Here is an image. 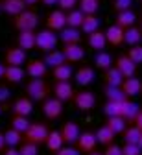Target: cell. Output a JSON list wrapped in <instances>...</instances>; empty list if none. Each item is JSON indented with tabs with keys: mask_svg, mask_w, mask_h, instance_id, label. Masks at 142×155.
Segmentation results:
<instances>
[{
	"mask_svg": "<svg viewBox=\"0 0 142 155\" xmlns=\"http://www.w3.org/2000/svg\"><path fill=\"white\" fill-rule=\"evenodd\" d=\"M55 155H79V151L76 150V146H67V144H65Z\"/></svg>",
	"mask_w": 142,
	"mask_h": 155,
	"instance_id": "681fc988",
	"label": "cell"
},
{
	"mask_svg": "<svg viewBox=\"0 0 142 155\" xmlns=\"http://www.w3.org/2000/svg\"><path fill=\"white\" fill-rule=\"evenodd\" d=\"M17 46L26 52L35 50V31H18L17 35Z\"/></svg>",
	"mask_w": 142,
	"mask_h": 155,
	"instance_id": "4316f807",
	"label": "cell"
},
{
	"mask_svg": "<svg viewBox=\"0 0 142 155\" xmlns=\"http://www.w3.org/2000/svg\"><path fill=\"white\" fill-rule=\"evenodd\" d=\"M39 2H41V0H24V4H26V8H28V9H33Z\"/></svg>",
	"mask_w": 142,
	"mask_h": 155,
	"instance_id": "11a10c76",
	"label": "cell"
},
{
	"mask_svg": "<svg viewBox=\"0 0 142 155\" xmlns=\"http://www.w3.org/2000/svg\"><path fill=\"white\" fill-rule=\"evenodd\" d=\"M24 70H26V76L30 78H46L48 74V67L45 59H28Z\"/></svg>",
	"mask_w": 142,
	"mask_h": 155,
	"instance_id": "9a60e30c",
	"label": "cell"
},
{
	"mask_svg": "<svg viewBox=\"0 0 142 155\" xmlns=\"http://www.w3.org/2000/svg\"><path fill=\"white\" fill-rule=\"evenodd\" d=\"M65 104L61 102V100H57L55 96H50V98H46L45 102H43V114H45V118L46 120H57V118H61V114H63V111H65V107H63Z\"/></svg>",
	"mask_w": 142,
	"mask_h": 155,
	"instance_id": "52a82bcc",
	"label": "cell"
},
{
	"mask_svg": "<svg viewBox=\"0 0 142 155\" xmlns=\"http://www.w3.org/2000/svg\"><path fill=\"white\" fill-rule=\"evenodd\" d=\"M127 57L135 63V65H142V45H137V46H131L127 52Z\"/></svg>",
	"mask_w": 142,
	"mask_h": 155,
	"instance_id": "b9f144b4",
	"label": "cell"
},
{
	"mask_svg": "<svg viewBox=\"0 0 142 155\" xmlns=\"http://www.w3.org/2000/svg\"><path fill=\"white\" fill-rule=\"evenodd\" d=\"M6 148H8V146H6V139H4V131H0V155L4 153Z\"/></svg>",
	"mask_w": 142,
	"mask_h": 155,
	"instance_id": "f5cc1de1",
	"label": "cell"
},
{
	"mask_svg": "<svg viewBox=\"0 0 142 155\" xmlns=\"http://www.w3.org/2000/svg\"><path fill=\"white\" fill-rule=\"evenodd\" d=\"M24 94L31 102H37V104L41 102L43 104L46 98H50L52 87H50V83L45 80V78H30L28 83L24 85Z\"/></svg>",
	"mask_w": 142,
	"mask_h": 155,
	"instance_id": "6da1fadb",
	"label": "cell"
},
{
	"mask_svg": "<svg viewBox=\"0 0 142 155\" xmlns=\"http://www.w3.org/2000/svg\"><path fill=\"white\" fill-rule=\"evenodd\" d=\"M120 89L124 91L127 94V98H133V96L140 94V89H142V81L138 80V78H124V81H122Z\"/></svg>",
	"mask_w": 142,
	"mask_h": 155,
	"instance_id": "7402d4cb",
	"label": "cell"
},
{
	"mask_svg": "<svg viewBox=\"0 0 142 155\" xmlns=\"http://www.w3.org/2000/svg\"><path fill=\"white\" fill-rule=\"evenodd\" d=\"M140 94H142V89H140Z\"/></svg>",
	"mask_w": 142,
	"mask_h": 155,
	"instance_id": "be15d7a7",
	"label": "cell"
},
{
	"mask_svg": "<svg viewBox=\"0 0 142 155\" xmlns=\"http://www.w3.org/2000/svg\"><path fill=\"white\" fill-rule=\"evenodd\" d=\"M92 63H94V68H98V70H107L109 67H113L114 65V61H113V55L107 52V50H101V52H96L94 54V59H92Z\"/></svg>",
	"mask_w": 142,
	"mask_h": 155,
	"instance_id": "603a6c76",
	"label": "cell"
},
{
	"mask_svg": "<svg viewBox=\"0 0 142 155\" xmlns=\"http://www.w3.org/2000/svg\"><path fill=\"white\" fill-rule=\"evenodd\" d=\"M2 155H20V151H18V148H9V146H8Z\"/></svg>",
	"mask_w": 142,
	"mask_h": 155,
	"instance_id": "816d5d0a",
	"label": "cell"
},
{
	"mask_svg": "<svg viewBox=\"0 0 142 155\" xmlns=\"http://www.w3.org/2000/svg\"><path fill=\"white\" fill-rule=\"evenodd\" d=\"M0 4H2V13H6L8 17H17L28 9L24 0H0Z\"/></svg>",
	"mask_w": 142,
	"mask_h": 155,
	"instance_id": "ac0fdd59",
	"label": "cell"
},
{
	"mask_svg": "<svg viewBox=\"0 0 142 155\" xmlns=\"http://www.w3.org/2000/svg\"><path fill=\"white\" fill-rule=\"evenodd\" d=\"M48 135H50V129L45 122H31L30 127L22 133V142H31V144H45L46 139H48Z\"/></svg>",
	"mask_w": 142,
	"mask_h": 155,
	"instance_id": "7a4b0ae2",
	"label": "cell"
},
{
	"mask_svg": "<svg viewBox=\"0 0 142 155\" xmlns=\"http://www.w3.org/2000/svg\"><path fill=\"white\" fill-rule=\"evenodd\" d=\"M140 135H142V129H138L135 124H129L124 129V133H122V139H124L126 144H138Z\"/></svg>",
	"mask_w": 142,
	"mask_h": 155,
	"instance_id": "e575fe53",
	"label": "cell"
},
{
	"mask_svg": "<svg viewBox=\"0 0 142 155\" xmlns=\"http://www.w3.org/2000/svg\"><path fill=\"white\" fill-rule=\"evenodd\" d=\"M94 78H96V68L91 67V65H83L74 72V80L81 89H87L94 81Z\"/></svg>",
	"mask_w": 142,
	"mask_h": 155,
	"instance_id": "8fae6325",
	"label": "cell"
},
{
	"mask_svg": "<svg viewBox=\"0 0 142 155\" xmlns=\"http://www.w3.org/2000/svg\"><path fill=\"white\" fill-rule=\"evenodd\" d=\"M11 111L13 114H20V116H30L31 111H33V102L28 98V96H18V98L13 102L11 105Z\"/></svg>",
	"mask_w": 142,
	"mask_h": 155,
	"instance_id": "e0dca14e",
	"label": "cell"
},
{
	"mask_svg": "<svg viewBox=\"0 0 142 155\" xmlns=\"http://www.w3.org/2000/svg\"><path fill=\"white\" fill-rule=\"evenodd\" d=\"M45 146H46V150H48V151L57 153L61 148L65 146V140H63V137H61V131H57V129L50 131V135H48V139H46Z\"/></svg>",
	"mask_w": 142,
	"mask_h": 155,
	"instance_id": "83f0119b",
	"label": "cell"
},
{
	"mask_svg": "<svg viewBox=\"0 0 142 155\" xmlns=\"http://www.w3.org/2000/svg\"><path fill=\"white\" fill-rule=\"evenodd\" d=\"M20 155H39V146L31 144V142H22L18 146Z\"/></svg>",
	"mask_w": 142,
	"mask_h": 155,
	"instance_id": "7bdbcfd3",
	"label": "cell"
},
{
	"mask_svg": "<svg viewBox=\"0 0 142 155\" xmlns=\"http://www.w3.org/2000/svg\"><path fill=\"white\" fill-rule=\"evenodd\" d=\"M59 131H61V137H63V140H65L67 146H74L76 140H78V137L81 135V129H79L78 122H74V120L65 122L63 126H61Z\"/></svg>",
	"mask_w": 142,
	"mask_h": 155,
	"instance_id": "7c38bea8",
	"label": "cell"
},
{
	"mask_svg": "<svg viewBox=\"0 0 142 155\" xmlns=\"http://www.w3.org/2000/svg\"><path fill=\"white\" fill-rule=\"evenodd\" d=\"M104 155H124V153H122V146H116V144L113 142V144L105 146Z\"/></svg>",
	"mask_w": 142,
	"mask_h": 155,
	"instance_id": "c3c4849f",
	"label": "cell"
},
{
	"mask_svg": "<svg viewBox=\"0 0 142 155\" xmlns=\"http://www.w3.org/2000/svg\"><path fill=\"white\" fill-rule=\"evenodd\" d=\"M142 41V30L138 26H131L124 31V45L127 46H137Z\"/></svg>",
	"mask_w": 142,
	"mask_h": 155,
	"instance_id": "4dcf8cb0",
	"label": "cell"
},
{
	"mask_svg": "<svg viewBox=\"0 0 142 155\" xmlns=\"http://www.w3.org/2000/svg\"><path fill=\"white\" fill-rule=\"evenodd\" d=\"M26 70L22 67H6V74H4V81L9 85H17L24 80Z\"/></svg>",
	"mask_w": 142,
	"mask_h": 155,
	"instance_id": "484cf974",
	"label": "cell"
},
{
	"mask_svg": "<svg viewBox=\"0 0 142 155\" xmlns=\"http://www.w3.org/2000/svg\"><path fill=\"white\" fill-rule=\"evenodd\" d=\"M138 146H140V150H142V135H140V140H138Z\"/></svg>",
	"mask_w": 142,
	"mask_h": 155,
	"instance_id": "680465c9",
	"label": "cell"
},
{
	"mask_svg": "<svg viewBox=\"0 0 142 155\" xmlns=\"http://www.w3.org/2000/svg\"><path fill=\"white\" fill-rule=\"evenodd\" d=\"M52 78L54 81H70L74 78V70H72V65L68 63H63L55 68H52Z\"/></svg>",
	"mask_w": 142,
	"mask_h": 155,
	"instance_id": "d4e9b609",
	"label": "cell"
},
{
	"mask_svg": "<svg viewBox=\"0 0 142 155\" xmlns=\"http://www.w3.org/2000/svg\"><path fill=\"white\" fill-rule=\"evenodd\" d=\"M94 133H96V140H98V144H101V146H109V144H113L114 139H116V135H114L105 124L100 126Z\"/></svg>",
	"mask_w": 142,
	"mask_h": 155,
	"instance_id": "f546056e",
	"label": "cell"
},
{
	"mask_svg": "<svg viewBox=\"0 0 142 155\" xmlns=\"http://www.w3.org/2000/svg\"><path fill=\"white\" fill-rule=\"evenodd\" d=\"M39 17L35 9H24L20 15L13 17V28L17 31H37Z\"/></svg>",
	"mask_w": 142,
	"mask_h": 155,
	"instance_id": "3957f363",
	"label": "cell"
},
{
	"mask_svg": "<svg viewBox=\"0 0 142 155\" xmlns=\"http://www.w3.org/2000/svg\"><path fill=\"white\" fill-rule=\"evenodd\" d=\"M4 63L8 67H22L28 63V52L18 46H8L4 50Z\"/></svg>",
	"mask_w": 142,
	"mask_h": 155,
	"instance_id": "8992f818",
	"label": "cell"
},
{
	"mask_svg": "<svg viewBox=\"0 0 142 155\" xmlns=\"http://www.w3.org/2000/svg\"><path fill=\"white\" fill-rule=\"evenodd\" d=\"M101 80H104V83H105V85L120 87V85H122V81H124V76H122V72L113 65V67H109L107 70L101 72Z\"/></svg>",
	"mask_w": 142,
	"mask_h": 155,
	"instance_id": "ffe728a7",
	"label": "cell"
},
{
	"mask_svg": "<svg viewBox=\"0 0 142 155\" xmlns=\"http://www.w3.org/2000/svg\"><path fill=\"white\" fill-rule=\"evenodd\" d=\"M57 2L59 0H41V4L45 8H54V6H57Z\"/></svg>",
	"mask_w": 142,
	"mask_h": 155,
	"instance_id": "db71d44e",
	"label": "cell"
},
{
	"mask_svg": "<svg viewBox=\"0 0 142 155\" xmlns=\"http://www.w3.org/2000/svg\"><path fill=\"white\" fill-rule=\"evenodd\" d=\"M138 28H140V30H142V21H140V26H138Z\"/></svg>",
	"mask_w": 142,
	"mask_h": 155,
	"instance_id": "6125c7cd",
	"label": "cell"
},
{
	"mask_svg": "<svg viewBox=\"0 0 142 155\" xmlns=\"http://www.w3.org/2000/svg\"><path fill=\"white\" fill-rule=\"evenodd\" d=\"M104 96H105L107 102H126V100H129L127 94L120 87H113V85H105L104 87Z\"/></svg>",
	"mask_w": 142,
	"mask_h": 155,
	"instance_id": "f1b7e54d",
	"label": "cell"
},
{
	"mask_svg": "<svg viewBox=\"0 0 142 155\" xmlns=\"http://www.w3.org/2000/svg\"><path fill=\"white\" fill-rule=\"evenodd\" d=\"M30 120H28V116H20V114H13L11 118H9V127L20 131V133H24L28 127H30Z\"/></svg>",
	"mask_w": 142,
	"mask_h": 155,
	"instance_id": "f35d334b",
	"label": "cell"
},
{
	"mask_svg": "<svg viewBox=\"0 0 142 155\" xmlns=\"http://www.w3.org/2000/svg\"><path fill=\"white\" fill-rule=\"evenodd\" d=\"M133 124H135V126H137L138 129H142V109H140V111H138V114L135 116V120H133Z\"/></svg>",
	"mask_w": 142,
	"mask_h": 155,
	"instance_id": "f907efd6",
	"label": "cell"
},
{
	"mask_svg": "<svg viewBox=\"0 0 142 155\" xmlns=\"http://www.w3.org/2000/svg\"><path fill=\"white\" fill-rule=\"evenodd\" d=\"M45 63H46V67H50V68H55V67H59V65L67 63L63 50H57V48H55V50L45 54Z\"/></svg>",
	"mask_w": 142,
	"mask_h": 155,
	"instance_id": "1f68e13d",
	"label": "cell"
},
{
	"mask_svg": "<svg viewBox=\"0 0 142 155\" xmlns=\"http://www.w3.org/2000/svg\"><path fill=\"white\" fill-rule=\"evenodd\" d=\"M87 45L94 50V52H101L107 46V37H105V30H96L92 33L87 35Z\"/></svg>",
	"mask_w": 142,
	"mask_h": 155,
	"instance_id": "2e32d148",
	"label": "cell"
},
{
	"mask_svg": "<svg viewBox=\"0 0 142 155\" xmlns=\"http://www.w3.org/2000/svg\"><path fill=\"white\" fill-rule=\"evenodd\" d=\"M52 94L57 100H61L65 104V102H72L74 94H76V89L72 87L70 81H55L54 87H52Z\"/></svg>",
	"mask_w": 142,
	"mask_h": 155,
	"instance_id": "30bf717a",
	"label": "cell"
},
{
	"mask_svg": "<svg viewBox=\"0 0 142 155\" xmlns=\"http://www.w3.org/2000/svg\"><path fill=\"white\" fill-rule=\"evenodd\" d=\"M2 111H4V105H2V104H0V114H2Z\"/></svg>",
	"mask_w": 142,
	"mask_h": 155,
	"instance_id": "91938a15",
	"label": "cell"
},
{
	"mask_svg": "<svg viewBox=\"0 0 142 155\" xmlns=\"http://www.w3.org/2000/svg\"><path fill=\"white\" fill-rule=\"evenodd\" d=\"M83 18H85V13L79 11V9H72L67 13V26L68 28H81L83 24Z\"/></svg>",
	"mask_w": 142,
	"mask_h": 155,
	"instance_id": "74e56055",
	"label": "cell"
},
{
	"mask_svg": "<svg viewBox=\"0 0 142 155\" xmlns=\"http://www.w3.org/2000/svg\"><path fill=\"white\" fill-rule=\"evenodd\" d=\"M105 126L114 133V135H122L124 133V129L129 126L122 116H107V120H105Z\"/></svg>",
	"mask_w": 142,
	"mask_h": 155,
	"instance_id": "836d02e7",
	"label": "cell"
},
{
	"mask_svg": "<svg viewBox=\"0 0 142 155\" xmlns=\"http://www.w3.org/2000/svg\"><path fill=\"white\" fill-rule=\"evenodd\" d=\"M131 6H133V0H113V4H111V8H113L114 13L127 11V9H131Z\"/></svg>",
	"mask_w": 142,
	"mask_h": 155,
	"instance_id": "ee69618b",
	"label": "cell"
},
{
	"mask_svg": "<svg viewBox=\"0 0 142 155\" xmlns=\"http://www.w3.org/2000/svg\"><path fill=\"white\" fill-rule=\"evenodd\" d=\"M124 102H105L104 104V114L105 116H122Z\"/></svg>",
	"mask_w": 142,
	"mask_h": 155,
	"instance_id": "60d3db41",
	"label": "cell"
},
{
	"mask_svg": "<svg viewBox=\"0 0 142 155\" xmlns=\"http://www.w3.org/2000/svg\"><path fill=\"white\" fill-rule=\"evenodd\" d=\"M57 41H59V37L55 35V31H52L48 28L35 31V50L43 52V54H48V52L55 50Z\"/></svg>",
	"mask_w": 142,
	"mask_h": 155,
	"instance_id": "277c9868",
	"label": "cell"
},
{
	"mask_svg": "<svg viewBox=\"0 0 142 155\" xmlns=\"http://www.w3.org/2000/svg\"><path fill=\"white\" fill-rule=\"evenodd\" d=\"M11 98V92H9V87L6 83H0V104H6L8 100Z\"/></svg>",
	"mask_w": 142,
	"mask_h": 155,
	"instance_id": "7dc6e473",
	"label": "cell"
},
{
	"mask_svg": "<svg viewBox=\"0 0 142 155\" xmlns=\"http://www.w3.org/2000/svg\"><path fill=\"white\" fill-rule=\"evenodd\" d=\"M4 139H6V146H9V148H17V146L22 144V140H24L22 139V133L13 129V127H8L4 131Z\"/></svg>",
	"mask_w": 142,
	"mask_h": 155,
	"instance_id": "d590c367",
	"label": "cell"
},
{
	"mask_svg": "<svg viewBox=\"0 0 142 155\" xmlns=\"http://www.w3.org/2000/svg\"><path fill=\"white\" fill-rule=\"evenodd\" d=\"M72 102H74V105H76L78 111L91 113L96 107V94L92 91H89V89H81V91H76Z\"/></svg>",
	"mask_w": 142,
	"mask_h": 155,
	"instance_id": "5b68a950",
	"label": "cell"
},
{
	"mask_svg": "<svg viewBox=\"0 0 142 155\" xmlns=\"http://www.w3.org/2000/svg\"><path fill=\"white\" fill-rule=\"evenodd\" d=\"M79 30H81V33H85V35H89V33L100 30V18H98L96 15H85L83 24H81Z\"/></svg>",
	"mask_w": 142,
	"mask_h": 155,
	"instance_id": "8d00e7d4",
	"label": "cell"
},
{
	"mask_svg": "<svg viewBox=\"0 0 142 155\" xmlns=\"http://www.w3.org/2000/svg\"><path fill=\"white\" fill-rule=\"evenodd\" d=\"M124 28H120L116 24H111L107 30H105V37H107V45L111 46H120L124 45Z\"/></svg>",
	"mask_w": 142,
	"mask_h": 155,
	"instance_id": "44dd1931",
	"label": "cell"
},
{
	"mask_svg": "<svg viewBox=\"0 0 142 155\" xmlns=\"http://www.w3.org/2000/svg\"><path fill=\"white\" fill-rule=\"evenodd\" d=\"M135 22H137V15L131 9H127V11H118L114 15V24L120 26V28H124V30L135 26Z\"/></svg>",
	"mask_w": 142,
	"mask_h": 155,
	"instance_id": "cb8c5ba5",
	"label": "cell"
},
{
	"mask_svg": "<svg viewBox=\"0 0 142 155\" xmlns=\"http://www.w3.org/2000/svg\"><path fill=\"white\" fill-rule=\"evenodd\" d=\"M138 111H140L138 104H137V102H133V100L129 98V100H126V102H124V111H122V118H124L127 124H133V120H135V116L138 114Z\"/></svg>",
	"mask_w": 142,
	"mask_h": 155,
	"instance_id": "d6a6232c",
	"label": "cell"
},
{
	"mask_svg": "<svg viewBox=\"0 0 142 155\" xmlns=\"http://www.w3.org/2000/svg\"><path fill=\"white\" fill-rule=\"evenodd\" d=\"M45 22H46V28H48V30H52V31H61V30L67 28V13L61 11L59 8H57V9H52V11L46 13Z\"/></svg>",
	"mask_w": 142,
	"mask_h": 155,
	"instance_id": "ba28073f",
	"label": "cell"
},
{
	"mask_svg": "<svg viewBox=\"0 0 142 155\" xmlns=\"http://www.w3.org/2000/svg\"><path fill=\"white\" fill-rule=\"evenodd\" d=\"M59 41L65 45H79L81 43V30L79 28H65L59 31Z\"/></svg>",
	"mask_w": 142,
	"mask_h": 155,
	"instance_id": "d6986e66",
	"label": "cell"
},
{
	"mask_svg": "<svg viewBox=\"0 0 142 155\" xmlns=\"http://www.w3.org/2000/svg\"><path fill=\"white\" fill-rule=\"evenodd\" d=\"M76 150L79 151V153H91V151H94L96 150V146H98V140H96V133L94 131H81V135L78 137V140H76Z\"/></svg>",
	"mask_w": 142,
	"mask_h": 155,
	"instance_id": "9c48e42d",
	"label": "cell"
},
{
	"mask_svg": "<svg viewBox=\"0 0 142 155\" xmlns=\"http://www.w3.org/2000/svg\"><path fill=\"white\" fill-rule=\"evenodd\" d=\"M122 153H124V155H142V150H140L138 144H126L124 142V146H122Z\"/></svg>",
	"mask_w": 142,
	"mask_h": 155,
	"instance_id": "bcb514c9",
	"label": "cell"
},
{
	"mask_svg": "<svg viewBox=\"0 0 142 155\" xmlns=\"http://www.w3.org/2000/svg\"><path fill=\"white\" fill-rule=\"evenodd\" d=\"M6 67H8V65H6L4 61H2V63H0V81H2V80H4V74H6Z\"/></svg>",
	"mask_w": 142,
	"mask_h": 155,
	"instance_id": "9f6ffc18",
	"label": "cell"
},
{
	"mask_svg": "<svg viewBox=\"0 0 142 155\" xmlns=\"http://www.w3.org/2000/svg\"><path fill=\"white\" fill-rule=\"evenodd\" d=\"M114 67L122 72V76L124 78H133L135 74H137V67L138 65H135L129 57H127V54H120L116 59H114Z\"/></svg>",
	"mask_w": 142,
	"mask_h": 155,
	"instance_id": "5bb4252c",
	"label": "cell"
},
{
	"mask_svg": "<svg viewBox=\"0 0 142 155\" xmlns=\"http://www.w3.org/2000/svg\"><path fill=\"white\" fill-rule=\"evenodd\" d=\"M87 155H104V151H96V150H94V151H91V153H87Z\"/></svg>",
	"mask_w": 142,
	"mask_h": 155,
	"instance_id": "6f0895ef",
	"label": "cell"
},
{
	"mask_svg": "<svg viewBox=\"0 0 142 155\" xmlns=\"http://www.w3.org/2000/svg\"><path fill=\"white\" fill-rule=\"evenodd\" d=\"M78 4H79V0H59V2H57V8H59L61 11L68 13V11H72V9H78Z\"/></svg>",
	"mask_w": 142,
	"mask_h": 155,
	"instance_id": "f6af8a7d",
	"label": "cell"
},
{
	"mask_svg": "<svg viewBox=\"0 0 142 155\" xmlns=\"http://www.w3.org/2000/svg\"><path fill=\"white\" fill-rule=\"evenodd\" d=\"M0 15H2V4H0Z\"/></svg>",
	"mask_w": 142,
	"mask_h": 155,
	"instance_id": "94428289",
	"label": "cell"
},
{
	"mask_svg": "<svg viewBox=\"0 0 142 155\" xmlns=\"http://www.w3.org/2000/svg\"><path fill=\"white\" fill-rule=\"evenodd\" d=\"M78 9L83 11L85 15H96L100 9V0H79Z\"/></svg>",
	"mask_w": 142,
	"mask_h": 155,
	"instance_id": "ab89813d",
	"label": "cell"
},
{
	"mask_svg": "<svg viewBox=\"0 0 142 155\" xmlns=\"http://www.w3.org/2000/svg\"><path fill=\"white\" fill-rule=\"evenodd\" d=\"M61 50H63L68 65H76V63H81L85 59V48L81 45H65Z\"/></svg>",
	"mask_w": 142,
	"mask_h": 155,
	"instance_id": "4fadbf2b",
	"label": "cell"
}]
</instances>
